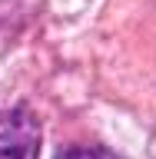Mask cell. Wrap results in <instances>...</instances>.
<instances>
[{"mask_svg":"<svg viewBox=\"0 0 156 159\" xmlns=\"http://www.w3.org/2000/svg\"><path fill=\"white\" fill-rule=\"evenodd\" d=\"M40 156V126L23 106L0 109V159H37Z\"/></svg>","mask_w":156,"mask_h":159,"instance_id":"1","label":"cell"},{"mask_svg":"<svg viewBox=\"0 0 156 159\" xmlns=\"http://www.w3.org/2000/svg\"><path fill=\"white\" fill-rule=\"evenodd\" d=\"M57 159H120V156L103 146H67V149H60Z\"/></svg>","mask_w":156,"mask_h":159,"instance_id":"2","label":"cell"}]
</instances>
